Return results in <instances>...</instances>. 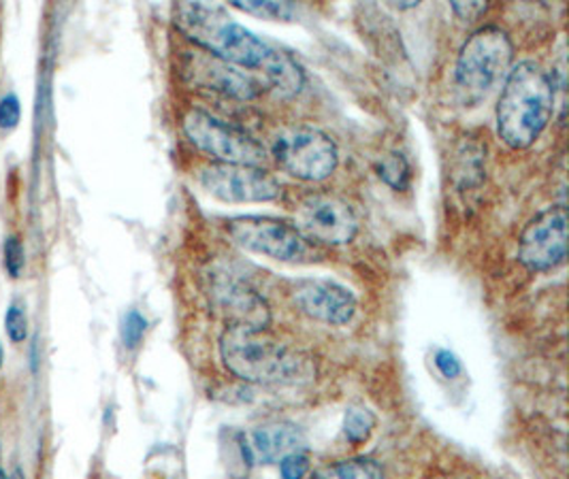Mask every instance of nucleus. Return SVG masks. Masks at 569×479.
I'll return each instance as SVG.
<instances>
[{"instance_id":"f257e3e1","label":"nucleus","mask_w":569,"mask_h":479,"mask_svg":"<svg viewBox=\"0 0 569 479\" xmlns=\"http://www.w3.org/2000/svg\"><path fill=\"white\" fill-rule=\"evenodd\" d=\"M173 24L199 50L257 77L264 90L295 97L306 83L301 67L288 53L276 50L246 26L234 22L220 4L180 2L173 7Z\"/></svg>"},{"instance_id":"f03ea898","label":"nucleus","mask_w":569,"mask_h":479,"mask_svg":"<svg viewBox=\"0 0 569 479\" xmlns=\"http://www.w3.org/2000/svg\"><path fill=\"white\" fill-rule=\"evenodd\" d=\"M555 111V83L533 60L518 62L497 101V134L512 150L531 148Z\"/></svg>"},{"instance_id":"7ed1b4c3","label":"nucleus","mask_w":569,"mask_h":479,"mask_svg":"<svg viewBox=\"0 0 569 479\" xmlns=\"http://www.w3.org/2000/svg\"><path fill=\"white\" fill-rule=\"evenodd\" d=\"M220 358L229 373L248 383L286 386L311 378L310 358L278 341L267 328L229 325L220 337Z\"/></svg>"},{"instance_id":"20e7f679","label":"nucleus","mask_w":569,"mask_h":479,"mask_svg":"<svg viewBox=\"0 0 569 479\" xmlns=\"http://www.w3.org/2000/svg\"><path fill=\"white\" fill-rule=\"evenodd\" d=\"M512 60L515 46L501 28L485 26L467 37L455 64V88L463 104L487 99L499 81H506Z\"/></svg>"},{"instance_id":"39448f33","label":"nucleus","mask_w":569,"mask_h":479,"mask_svg":"<svg viewBox=\"0 0 569 479\" xmlns=\"http://www.w3.org/2000/svg\"><path fill=\"white\" fill-rule=\"evenodd\" d=\"M269 148L278 167L301 181H325L336 173L339 162L336 141L320 128L306 124L280 128Z\"/></svg>"},{"instance_id":"423d86ee","label":"nucleus","mask_w":569,"mask_h":479,"mask_svg":"<svg viewBox=\"0 0 569 479\" xmlns=\"http://www.w3.org/2000/svg\"><path fill=\"white\" fill-rule=\"evenodd\" d=\"M183 132L194 148L222 164L260 167L267 158L264 148L246 130L218 120L203 109H190L183 118Z\"/></svg>"},{"instance_id":"0eeeda50","label":"nucleus","mask_w":569,"mask_h":479,"mask_svg":"<svg viewBox=\"0 0 569 479\" xmlns=\"http://www.w3.org/2000/svg\"><path fill=\"white\" fill-rule=\"evenodd\" d=\"M292 227L306 241L343 246L357 237L359 220L343 199L329 192H311L297 204Z\"/></svg>"},{"instance_id":"6e6552de","label":"nucleus","mask_w":569,"mask_h":479,"mask_svg":"<svg viewBox=\"0 0 569 479\" xmlns=\"http://www.w3.org/2000/svg\"><path fill=\"white\" fill-rule=\"evenodd\" d=\"M568 256V211L563 204L536 216L520 234L518 260L536 273L557 269Z\"/></svg>"},{"instance_id":"1a4fd4ad","label":"nucleus","mask_w":569,"mask_h":479,"mask_svg":"<svg viewBox=\"0 0 569 479\" xmlns=\"http://www.w3.org/2000/svg\"><path fill=\"white\" fill-rule=\"evenodd\" d=\"M227 232L239 248L273 260H297L306 252V239L297 228L278 218L239 216L227 222Z\"/></svg>"},{"instance_id":"9d476101","label":"nucleus","mask_w":569,"mask_h":479,"mask_svg":"<svg viewBox=\"0 0 569 479\" xmlns=\"http://www.w3.org/2000/svg\"><path fill=\"white\" fill-rule=\"evenodd\" d=\"M201 183L211 197L224 202H264L280 197L282 186L260 167L211 162L201 169Z\"/></svg>"},{"instance_id":"9b49d317","label":"nucleus","mask_w":569,"mask_h":479,"mask_svg":"<svg viewBox=\"0 0 569 479\" xmlns=\"http://www.w3.org/2000/svg\"><path fill=\"white\" fill-rule=\"evenodd\" d=\"M183 76L192 86L216 90L241 101H252L264 90L257 77L234 69L224 60L203 50L188 51L183 62Z\"/></svg>"},{"instance_id":"f8f14e48","label":"nucleus","mask_w":569,"mask_h":479,"mask_svg":"<svg viewBox=\"0 0 569 479\" xmlns=\"http://www.w3.org/2000/svg\"><path fill=\"white\" fill-rule=\"evenodd\" d=\"M295 305L310 316L311 320L343 327L357 313V299L355 295L339 286L336 281L327 279H303L292 290Z\"/></svg>"},{"instance_id":"ddd939ff","label":"nucleus","mask_w":569,"mask_h":479,"mask_svg":"<svg viewBox=\"0 0 569 479\" xmlns=\"http://www.w3.org/2000/svg\"><path fill=\"white\" fill-rule=\"evenodd\" d=\"M308 452V439L303 430L292 422L264 425L250 437V455L262 465L280 462L284 456Z\"/></svg>"},{"instance_id":"4468645a","label":"nucleus","mask_w":569,"mask_h":479,"mask_svg":"<svg viewBox=\"0 0 569 479\" xmlns=\"http://www.w3.org/2000/svg\"><path fill=\"white\" fill-rule=\"evenodd\" d=\"M216 295H218L220 307L227 311L231 320L229 325L254 328H267L269 325L271 320L269 305L250 286L229 281V283H222L216 290Z\"/></svg>"},{"instance_id":"2eb2a0df","label":"nucleus","mask_w":569,"mask_h":479,"mask_svg":"<svg viewBox=\"0 0 569 479\" xmlns=\"http://www.w3.org/2000/svg\"><path fill=\"white\" fill-rule=\"evenodd\" d=\"M308 479H385V469L373 458H346L310 471Z\"/></svg>"},{"instance_id":"dca6fc26","label":"nucleus","mask_w":569,"mask_h":479,"mask_svg":"<svg viewBox=\"0 0 569 479\" xmlns=\"http://www.w3.org/2000/svg\"><path fill=\"white\" fill-rule=\"evenodd\" d=\"M376 425H378V420H376L373 411H369L365 407H350L343 418V437L350 446L359 448L371 439Z\"/></svg>"},{"instance_id":"f3484780","label":"nucleus","mask_w":569,"mask_h":479,"mask_svg":"<svg viewBox=\"0 0 569 479\" xmlns=\"http://www.w3.org/2000/svg\"><path fill=\"white\" fill-rule=\"evenodd\" d=\"M378 176L380 179L395 188V190H406L410 186V179H412V171H410V164L408 160L403 158V153L392 152L389 156H385L380 162H378Z\"/></svg>"},{"instance_id":"a211bd4d","label":"nucleus","mask_w":569,"mask_h":479,"mask_svg":"<svg viewBox=\"0 0 569 479\" xmlns=\"http://www.w3.org/2000/svg\"><path fill=\"white\" fill-rule=\"evenodd\" d=\"M234 9L250 13V16H259L264 20H290L295 16V7L290 2H262V0H233L231 2Z\"/></svg>"},{"instance_id":"6ab92c4d","label":"nucleus","mask_w":569,"mask_h":479,"mask_svg":"<svg viewBox=\"0 0 569 479\" xmlns=\"http://www.w3.org/2000/svg\"><path fill=\"white\" fill-rule=\"evenodd\" d=\"M146 330H148L146 318H143L139 311H134V309L129 311V313L124 316V322H122V341H124V346H127L129 350H134V348L143 341Z\"/></svg>"},{"instance_id":"aec40b11","label":"nucleus","mask_w":569,"mask_h":479,"mask_svg":"<svg viewBox=\"0 0 569 479\" xmlns=\"http://www.w3.org/2000/svg\"><path fill=\"white\" fill-rule=\"evenodd\" d=\"M278 465H280V478L282 479H306L310 476L311 458L308 452L284 456Z\"/></svg>"},{"instance_id":"412c9836","label":"nucleus","mask_w":569,"mask_h":479,"mask_svg":"<svg viewBox=\"0 0 569 479\" xmlns=\"http://www.w3.org/2000/svg\"><path fill=\"white\" fill-rule=\"evenodd\" d=\"M24 262H27V253H24L22 241L18 237H9L4 241V269H7L9 278H20Z\"/></svg>"},{"instance_id":"4be33fe9","label":"nucleus","mask_w":569,"mask_h":479,"mask_svg":"<svg viewBox=\"0 0 569 479\" xmlns=\"http://www.w3.org/2000/svg\"><path fill=\"white\" fill-rule=\"evenodd\" d=\"M4 328L13 343H24L28 337V320L24 309L20 305H11L4 316Z\"/></svg>"},{"instance_id":"5701e85b","label":"nucleus","mask_w":569,"mask_h":479,"mask_svg":"<svg viewBox=\"0 0 569 479\" xmlns=\"http://www.w3.org/2000/svg\"><path fill=\"white\" fill-rule=\"evenodd\" d=\"M20 116H22L20 99L16 94H7L0 101V128L11 130V128L18 127L20 124Z\"/></svg>"},{"instance_id":"b1692460","label":"nucleus","mask_w":569,"mask_h":479,"mask_svg":"<svg viewBox=\"0 0 569 479\" xmlns=\"http://www.w3.org/2000/svg\"><path fill=\"white\" fill-rule=\"evenodd\" d=\"M436 367L443 378L455 379L461 373V360L450 350H438L436 352Z\"/></svg>"},{"instance_id":"393cba45","label":"nucleus","mask_w":569,"mask_h":479,"mask_svg":"<svg viewBox=\"0 0 569 479\" xmlns=\"http://www.w3.org/2000/svg\"><path fill=\"white\" fill-rule=\"evenodd\" d=\"M450 9H452L461 20L473 22V20H478V18L489 9V4H487V2H452Z\"/></svg>"},{"instance_id":"a878e982","label":"nucleus","mask_w":569,"mask_h":479,"mask_svg":"<svg viewBox=\"0 0 569 479\" xmlns=\"http://www.w3.org/2000/svg\"><path fill=\"white\" fill-rule=\"evenodd\" d=\"M9 479H24V473H22V471H20V469H16V471H13V478H9Z\"/></svg>"},{"instance_id":"bb28decb","label":"nucleus","mask_w":569,"mask_h":479,"mask_svg":"<svg viewBox=\"0 0 569 479\" xmlns=\"http://www.w3.org/2000/svg\"><path fill=\"white\" fill-rule=\"evenodd\" d=\"M2 358H4V352H2V343H0V369H2Z\"/></svg>"},{"instance_id":"cd10ccee","label":"nucleus","mask_w":569,"mask_h":479,"mask_svg":"<svg viewBox=\"0 0 569 479\" xmlns=\"http://www.w3.org/2000/svg\"><path fill=\"white\" fill-rule=\"evenodd\" d=\"M0 479H9V478H7V473H4V471H2V469H0Z\"/></svg>"}]
</instances>
